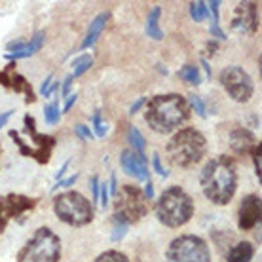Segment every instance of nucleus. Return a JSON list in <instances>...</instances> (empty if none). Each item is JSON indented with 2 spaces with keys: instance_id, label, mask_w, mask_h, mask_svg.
Listing matches in <instances>:
<instances>
[{
  "instance_id": "37998d69",
  "label": "nucleus",
  "mask_w": 262,
  "mask_h": 262,
  "mask_svg": "<svg viewBox=\"0 0 262 262\" xmlns=\"http://www.w3.org/2000/svg\"><path fill=\"white\" fill-rule=\"evenodd\" d=\"M108 192H111L112 196H114V194L118 192V184H116V177H114V175L111 177V184H108Z\"/></svg>"
},
{
  "instance_id": "f257e3e1",
  "label": "nucleus",
  "mask_w": 262,
  "mask_h": 262,
  "mask_svg": "<svg viewBox=\"0 0 262 262\" xmlns=\"http://www.w3.org/2000/svg\"><path fill=\"white\" fill-rule=\"evenodd\" d=\"M203 196L215 205H226L232 202L237 188V165L234 158L216 156L205 164L200 175Z\"/></svg>"
},
{
  "instance_id": "f8f14e48",
  "label": "nucleus",
  "mask_w": 262,
  "mask_h": 262,
  "mask_svg": "<svg viewBox=\"0 0 262 262\" xmlns=\"http://www.w3.org/2000/svg\"><path fill=\"white\" fill-rule=\"evenodd\" d=\"M232 29L242 34H255L258 31V6L255 2H239L234 12Z\"/></svg>"
},
{
  "instance_id": "4468645a",
  "label": "nucleus",
  "mask_w": 262,
  "mask_h": 262,
  "mask_svg": "<svg viewBox=\"0 0 262 262\" xmlns=\"http://www.w3.org/2000/svg\"><path fill=\"white\" fill-rule=\"evenodd\" d=\"M260 196H256V194L245 196L242 200V205H239V213H237V226L242 230H253L260 223Z\"/></svg>"
},
{
  "instance_id": "c03bdc74",
  "label": "nucleus",
  "mask_w": 262,
  "mask_h": 262,
  "mask_svg": "<svg viewBox=\"0 0 262 262\" xmlns=\"http://www.w3.org/2000/svg\"><path fill=\"white\" fill-rule=\"evenodd\" d=\"M69 164H71V162H65V164H63V167H61V169L57 171V175H55V177H57V181H59V179L63 177V175H65V171L69 169Z\"/></svg>"
},
{
  "instance_id": "79ce46f5",
  "label": "nucleus",
  "mask_w": 262,
  "mask_h": 262,
  "mask_svg": "<svg viewBox=\"0 0 262 262\" xmlns=\"http://www.w3.org/2000/svg\"><path fill=\"white\" fill-rule=\"evenodd\" d=\"M12 114H13V111H8V112H4V114H0V129L6 125L8 120L12 118Z\"/></svg>"
},
{
  "instance_id": "473e14b6",
  "label": "nucleus",
  "mask_w": 262,
  "mask_h": 262,
  "mask_svg": "<svg viewBox=\"0 0 262 262\" xmlns=\"http://www.w3.org/2000/svg\"><path fill=\"white\" fill-rule=\"evenodd\" d=\"M74 133L78 135L80 139H84V141H92L95 135H93V131L88 127V125H82V124H78L76 127H74Z\"/></svg>"
},
{
  "instance_id": "a19ab883",
  "label": "nucleus",
  "mask_w": 262,
  "mask_h": 262,
  "mask_svg": "<svg viewBox=\"0 0 262 262\" xmlns=\"http://www.w3.org/2000/svg\"><path fill=\"white\" fill-rule=\"evenodd\" d=\"M72 76H67L65 78V82H63V95H65V97H69V90H71V84H72Z\"/></svg>"
},
{
  "instance_id": "1a4fd4ad",
  "label": "nucleus",
  "mask_w": 262,
  "mask_h": 262,
  "mask_svg": "<svg viewBox=\"0 0 262 262\" xmlns=\"http://www.w3.org/2000/svg\"><path fill=\"white\" fill-rule=\"evenodd\" d=\"M221 84L226 90L230 97L236 103H249L253 93H255V84L247 71L237 65H230L221 71Z\"/></svg>"
},
{
  "instance_id": "c9c22d12",
  "label": "nucleus",
  "mask_w": 262,
  "mask_h": 262,
  "mask_svg": "<svg viewBox=\"0 0 262 262\" xmlns=\"http://www.w3.org/2000/svg\"><path fill=\"white\" fill-rule=\"evenodd\" d=\"M90 183H92V194H93V202L92 203H95V202H99V179L93 175Z\"/></svg>"
},
{
  "instance_id": "bb28decb",
  "label": "nucleus",
  "mask_w": 262,
  "mask_h": 262,
  "mask_svg": "<svg viewBox=\"0 0 262 262\" xmlns=\"http://www.w3.org/2000/svg\"><path fill=\"white\" fill-rule=\"evenodd\" d=\"M44 118H46V122L50 125L57 124L61 118V111H59V105L57 103H52V105H48L46 108H44Z\"/></svg>"
},
{
  "instance_id": "a878e982",
  "label": "nucleus",
  "mask_w": 262,
  "mask_h": 262,
  "mask_svg": "<svg viewBox=\"0 0 262 262\" xmlns=\"http://www.w3.org/2000/svg\"><path fill=\"white\" fill-rule=\"evenodd\" d=\"M95 262H129V258L120 251H105L95 258Z\"/></svg>"
},
{
  "instance_id": "c756f323",
  "label": "nucleus",
  "mask_w": 262,
  "mask_h": 262,
  "mask_svg": "<svg viewBox=\"0 0 262 262\" xmlns=\"http://www.w3.org/2000/svg\"><path fill=\"white\" fill-rule=\"evenodd\" d=\"M262 144L256 143V146L251 150V156H253V164H255V169H256V177L260 179L262 175V167H260V160H262Z\"/></svg>"
},
{
  "instance_id": "a18cd8bd",
  "label": "nucleus",
  "mask_w": 262,
  "mask_h": 262,
  "mask_svg": "<svg viewBox=\"0 0 262 262\" xmlns=\"http://www.w3.org/2000/svg\"><path fill=\"white\" fill-rule=\"evenodd\" d=\"M216 42L215 40H211V42H207V50H209V53H215V50H216Z\"/></svg>"
},
{
  "instance_id": "4c0bfd02",
  "label": "nucleus",
  "mask_w": 262,
  "mask_h": 262,
  "mask_svg": "<svg viewBox=\"0 0 262 262\" xmlns=\"http://www.w3.org/2000/svg\"><path fill=\"white\" fill-rule=\"evenodd\" d=\"M52 82H53L52 74H50V76H48V78L42 82V90H40V92H42V95H44V97H48V92H50V88H52Z\"/></svg>"
},
{
  "instance_id": "393cba45",
  "label": "nucleus",
  "mask_w": 262,
  "mask_h": 262,
  "mask_svg": "<svg viewBox=\"0 0 262 262\" xmlns=\"http://www.w3.org/2000/svg\"><path fill=\"white\" fill-rule=\"evenodd\" d=\"M207 13H209V10H207V2L198 0V2H192L190 4V17L196 21V23H200V21L205 19V17H207Z\"/></svg>"
},
{
  "instance_id": "c85d7f7f",
  "label": "nucleus",
  "mask_w": 262,
  "mask_h": 262,
  "mask_svg": "<svg viewBox=\"0 0 262 262\" xmlns=\"http://www.w3.org/2000/svg\"><path fill=\"white\" fill-rule=\"evenodd\" d=\"M186 103H188V106H190L192 111L196 112L200 118H205V116H207V114H205V105H203L202 97H198V95H190Z\"/></svg>"
},
{
  "instance_id": "49530a36",
  "label": "nucleus",
  "mask_w": 262,
  "mask_h": 262,
  "mask_svg": "<svg viewBox=\"0 0 262 262\" xmlns=\"http://www.w3.org/2000/svg\"><path fill=\"white\" fill-rule=\"evenodd\" d=\"M202 65H203V69H205V72H207V76L211 78V67H209V63H207V59H202Z\"/></svg>"
},
{
  "instance_id": "2f4dec72",
  "label": "nucleus",
  "mask_w": 262,
  "mask_h": 262,
  "mask_svg": "<svg viewBox=\"0 0 262 262\" xmlns=\"http://www.w3.org/2000/svg\"><path fill=\"white\" fill-rule=\"evenodd\" d=\"M108 196H111V192H108V184L99 183V205H101L103 209L108 207Z\"/></svg>"
},
{
  "instance_id": "2eb2a0df",
  "label": "nucleus",
  "mask_w": 262,
  "mask_h": 262,
  "mask_svg": "<svg viewBox=\"0 0 262 262\" xmlns=\"http://www.w3.org/2000/svg\"><path fill=\"white\" fill-rule=\"evenodd\" d=\"M120 164H122V169L129 175V177H135L137 181H150V171H148V162L144 154H137L131 148L124 150L120 154Z\"/></svg>"
},
{
  "instance_id": "7ed1b4c3",
  "label": "nucleus",
  "mask_w": 262,
  "mask_h": 262,
  "mask_svg": "<svg viewBox=\"0 0 262 262\" xmlns=\"http://www.w3.org/2000/svg\"><path fill=\"white\" fill-rule=\"evenodd\" d=\"M167 158L173 165L188 169L200 164L207 154V139L196 127H184L177 131L165 146Z\"/></svg>"
},
{
  "instance_id": "0eeeda50",
  "label": "nucleus",
  "mask_w": 262,
  "mask_h": 262,
  "mask_svg": "<svg viewBox=\"0 0 262 262\" xmlns=\"http://www.w3.org/2000/svg\"><path fill=\"white\" fill-rule=\"evenodd\" d=\"M116 211L114 215L120 216L127 224L139 223L146 213L150 211V200L144 196L143 190L133 186V184H124L116 194Z\"/></svg>"
},
{
  "instance_id": "e433bc0d",
  "label": "nucleus",
  "mask_w": 262,
  "mask_h": 262,
  "mask_svg": "<svg viewBox=\"0 0 262 262\" xmlns=\"http://www.w3.org/2000/svg\"><path fill=\"white\" fill-rule=\"evenodd\" d=\"M76 101H78V95H76V93H71V95L67 97V103H65V106H63V112H69V111H71Z\"/></svg>"
},
{
  "instance_id": "412c9836",
  "label": "nucleus",
  "mask_w": 262,
  "mask_h": 262,
  "mask_svg": "<svg viewBox=\"0 0 262 262\" xmlns=\"http://www.w3.org/2000/svg\"><path fill=\"white\" fill-rule=\"evenodd\" d=\"M127 141L129 144L133 146L131 150L137 152V154H144V148H146V141H144L143 133L135 127V125H131L129 129H127Z\"/></svg>"
},
{
  "instance_id": "cd10ccee",
  "label": "nucleus",
  "mask_w": 262,
  "mask_h": 262,
  "mask_svg": "<svg viewBox=\"0 0 262 262\" xmlns=\"http://www.w3.org/2000/svg\"><path fill=\"white\" fill-rule=\"evenodd\" d=\"M92 124H93V131H95L93 135H95V137H105L106 131H108V127H106V124L103 122V118H101V112H99V111L93 114Z\"/></svg>"
},
{
  "instance_id": "423d86ee",
  "label": "nucleus",
  "mask_w": 262,
  "mask_h": 262,
  "mask_svg": "<svg viewBox=\"0 0 262 262\" xmlns=\"http://www.w3.org/2000/svg\"><path fill=\"white\" fill-rule=\"evenodd\" d=\"M61 239L52 228H38L23 245L17 262H59Z\"/></svg>"
},
{
  "instance_id": "dca6fc26",
  "label": "nucleus",
  "mask_w": 262,
  "mask_h": 262,
  "mask_svg": "<svg viewBox=\"0 0 262 262\" xmlns=\"http://www.w3.org/2000/svg\"><path fill=\"white\" fill-rule=\"evenodd\" d=\"M256 137L245 127H237L230 133V148L236 156H245L256 146Z\"/></svg>"
},
{
  "instance_id": "6ab92c4d",
  "label": "nucleus",
  "mask_w": 262,
  "mask_h": 262,
  "mask_svg": "<svg viewBox=\"0 0 262 262\" xmlns=\"http://www.w3.org/2000/svg\"><path fill=\"white\" fill-rule=\"evenodd\" d=\"M160 15H162V8L156 6L152 8L148 17H146V34L152 40H162L164 38V31L160 29Z\"/></svg>"
},
{
  "instance_id": "20e7f679",
  "label": "nucleus",
  "mask_w": 262,
  "mask_h": 262,
  "mask_svg": "<svg viewBox=\"0 0 262 262\" xmlns=\"http://www.w3.org/2000/svg\"><path fill=\"white\" fill-rule=\"evenodd\" d=\"M194 215V202L181 186H169L162 192L156 203V216L167 228H181Z\"/></svg>"
},
{
  "instance_id": "9b49d317",
  "label": "nucleus",
  "mask_w": 262,
  "mask_h": 262,
  "mask_svg": "<svg viewBox=\"0 0 262 262\" xmlns=\"http://www.w3.org/2000/svg\"><path fill=\"white\" fill-rule=\"evenodd\" d=\"M36 203H38L36 198H29L23 194L0 196V232H4L12 221H17L25 213L33 211L36 207Z\"/></svg>"
},
{
  "instance_id": "6e6552de",
  "label": "nucleus",
  "mask_w": 262,
  "mask_h": 262,
  "mask_svg": "<svg viewBox=\"0 0 262 262\" xmlns=\"http://www.w3.org/2000/svg\"><path fill=\"white\" fill-rule=\"evenodd\" d=\"M167 262H211V251L207 242L200 236H179L169 243L165 251Z\"/></svg>"
},
{
  "instance_id": "f3484780",
  "label": "nucleus",
  "mask_w": 262,
  "mask_h": 262,
  "mask_svg": "<svg viewBox=\"0 0 262 262\" xmlns=\"http://www.w3.org/2000/svg\"><path fill=\"white\" fill-rule=\"evenodd\" d=\"M44 36H46V34H44V31H38V33L34 34L29 42H23L17 52L6 53V59H10V61H13V63H15L17 59H25V57H31V55H34L40 48L44 46Z\"/></svg>"
},
{
  "instance_id": "58836bf2",
  "label": "nucleus",
  "mask_w": 262,
  "mask_h": 262,
  "mask_svg": "<svg viewBox=\"0 0 262 262\" xmlns=\"http://www.w3.org/2000/svg\"><path fill=\"white\" fill-rule=\"evenodd\" d=\"M143 194L148 198V200H152V198H154V186H152V181H146V186H144Z\"/></svg>"
},
{
  "instance_id": "9d476101",
  "label": "nucleus",
  "mask_w": 262,
  "mask_h": 262,
  "mask_svg": "<svg viewBox=\"0 0 262 262\" xmlns=\"http://www.w3.org/2000/svg\"><path fill=\"white\" fill-rule=\"evenodd\" d=\"M25 133L31 137L33 146L21 150V156L34 158L38 164H48V162L52 160V152H53V148H55L57 139L52 137V135L38 133V131H36V122H34V118L29 116V114L25 116Z\"/></svg>"
},
{
  "instance_id": "ea45409f",
  "label": "nucleus",
  "mask_w": 262,
  "mask_h": 262,
  "mask_svg": "<svg viewBox=\"0 0 262 262\" xmlns=\"http://www.w3.org/2000/svg\"><path fill=\"white\" fill-rule=\"evenodd\" d=\"M144 103H146V99H144V97L139 99L137 103H133V105H131V108H129V114H135V112H139V108H141Z\"/></svg>"
},
{
  "instance_id": "f704fd0d",
  "label": "nucleus",
  "mask_w": 262,
  "mask_h": 262,
  "mask_svg": "<svg viewBox=\"0 0 262 262\" xmlns=\"http://www.w3.org/2000/svg\"><path fill=\"white\" fill-rule=\"evenodd\" d=\"M78 181V173H74V175H71L69 179H65V181H57V184H55V188H67V186H72V184Z\"/></svg>"
},
{
  "instance_id": "f03ea898",
  "label": "nucleus",
  "mask_w": 262,
  "mask_h": 262,
  "mask_svg": "<svg viewBox=\"0 0 262 262\" xmlns=\"http://www.w3.org/2000/svg\"><path fill=\"white\" fill-rule=\"evenodd\" d=\"M190 118V106L186 99L179 93H165V95H156L148 101L144 120L152 131L160 135H167L171 131Z\"/></svg>"
},
{
  "instance_id": "aec40b11",
  "label": "nucleus",
  "mask_w": 262,
  "mask_h": 262,
  "mask_svg": "<svg viewBox=\"0 0 262 262\" xmlns=\"http://www.w3.org/2000/svg\"><path fill=\"white\" fill-rule=\"evenodd\" d=\"M253 253H255L253 245L249 242H242L228 251V262H251Z\"/></svg>"
},
{
  "instance_id": "a211bd4d",
  "label": "nucleus",
  "mask_w": 262,
  "mask_h": 262,
  "mask_svg": "<svg viewBox=\"0 0 262 262\" xmlns=\"http://www.w3.org/2000/svg\"><path fill=\"white\" fill-rule=\"evenodd\" d=\"M106 21H108V13L103 12V13H99L97 17L90 23V29H88V33H85L84 42L80 44V50H88V48H92L93 44L97 42V38L101 36V33L105 31Z\"/></svg>"
},
{
  "instance_id": "4be33fe9",
  "label": "nucleus",
  "mask_w": 262,
  "mask_h": 262,
  "mask_svg": "<svg viewBox=\"0 0 262 262\" xmlns=\"http://www.w3.org/2000/svg\"><path fill=\"white\" fill-rule=\"evenodd\" d=\"M179 76L184 80V82H188L192 85H200L202 84V76H200V69L194 65H184L181 71H179Z\"/></svg>"
},
{
  "instance_id": "39448f33",
  "label": "nucleus",
  "mask_w": 262,
  "mask_h": 262,
  "mask_svg": "<svg viewBox=\"0 0 262 262\" xmlns=\"http://www.w3.org/2000/svg\"><path fill=\"white\" fill-rule=\"evenodd\" d=\"M53 213L57 215L61 223L69 224V226H85L93 221V205L92 202L80 194V192L69 190L63 192L53 200Z\"/></svg>"
},
{
  "instance_id": "b1692460",
  "label": "nucleus",
  "mask_w": 262,
  "mask_h": 262,
  "mask_svg": "<svg viewBox=\"0 0 262 262\" xmlns=\"http://www.w3.org/2000/svg\"><path fill=\"white\" fill-rule=\"evenodd\" d=\"M127 228H129V224L125 223V221H122V219L116 215H112V242L124 239Z\"/></svg>"
},
{
  "instance_id": "72a5a7b5",
  "label": "nucleus",
  "mask_w": 262,
  "mask_h": 262,
  "mask_svg": "<svg viewBox=\"0 0 262 262\" xmlns=\"http://www.w3.org/2000/svg\"><path fill=\"white\" fill-rule=\"evenodd\" d=\"M152 165H154V171H156L160 177H167V175H169V173H167V169L162 165V158L158 156V154H154V156H152Z\"/></svg>"
},
{
  "instance_id": "5701e85b",
  "label": "nucleus",
  "mask_w": 262,
  "mask_h": 262,
  "mask_svg": "<svg viewBox=\"0 0 262 262\" xmlns=\"http://www.w3.org/2000/svg\"><path fill=\"white\" fill-rule=\"evenodd\" d=\"M92 65H93L92 55H88V53H85V55H80L78 59L74 61V72H72L71 76H72V78H78V76H82L84 72L90 71V67H92Z\"/></svg>"
},
{
  "instance_id": "ddd939ff",
  "label": "nucleus",
  "mask_w": 262,
  "mask_h": 262,
  "mask_svg": "<svg viewBox=\"0 0 262 262\" xmlns=\"http://www.w3.org/2000/svg\"><path fill=\"white\" fill-rule=\"evenodd\" d=\"M0 85L10 88L15 93H25V103H34L36 101V93H34L33 85L27 82L25 76L15 72V63H10L4 71H0Z\"/></svg>"
},
{
  "instance_id": "7c9ffc66",
  "label": "nucleus",
  "mask_w": 262,
  "mask_h": 262,
  "mask_svg": "<svg viewBox=\"0 0 262 262\" xmlns=\"http://www.w3.org/2000/svg\"><path fill=\"white\" fill-rule=\"evenodd\" d=\"M209 33H211V36H215V38H219V40H226V38H228V36H226V33H224L223 29H221L219 17H213V19H211Z\"/></svg>"
}]
</instances>
